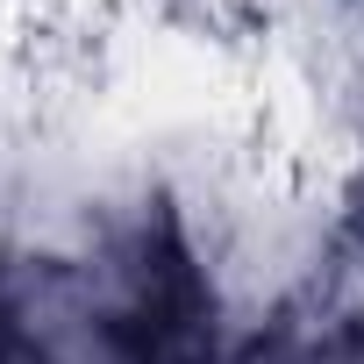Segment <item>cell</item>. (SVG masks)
<instances>
[{"label":"cell","mask_w":364,"mask_h":364,"mask_svg":"<svg viewBox=\"0 0 364 364\" xmlns=\"http://www.w3.org/2000/svg\"><path fill=\"white\" fill-rule=\"evenodd\" d=\"M8 364H15V357H8ZM36 364H43V357H36Z\"/></svg>","instance_id":"1"}]
</instances>
